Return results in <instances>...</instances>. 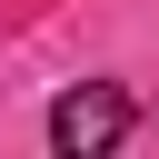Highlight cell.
I'll return each instance as SVG.
<instances>
[{
	"instance_id": "1",
	"label": "cell",
	"mask_w": 159,
	"mask_h": 159,
	"mask_svg": "<svg viewBox=\"0 0 159 159\" xmlns=\"http://www.w3.org/2000/svg\"><path fill=\"white\" fill-rule=\"evenodd\" d=\"M129 119H139V109H129L119 80H80V89L50 99V149H60V159H99V149L129 139Z\"/></svg>"
}]
</instances>
